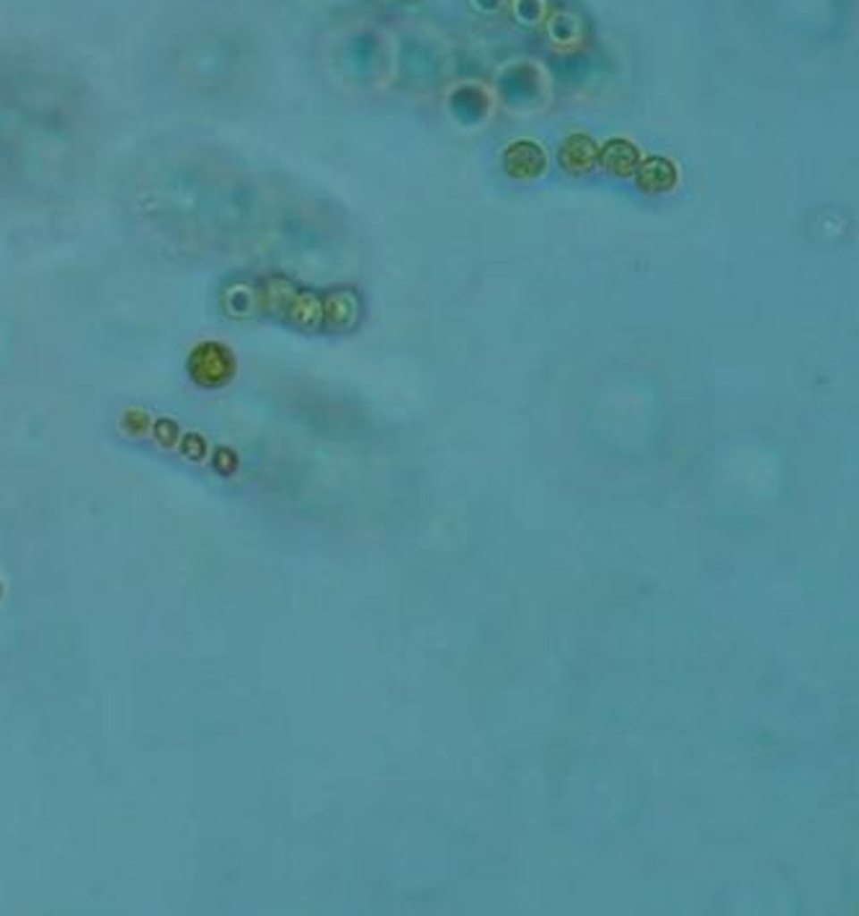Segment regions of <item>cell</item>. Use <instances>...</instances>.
<instances>
[{
	"label": "cell",
	"instance_id": "3957f363",
	"mask_svg": "<svg viewBox=\"0 0 859 916\" xmlns=\"http://www.w3.org/2000/svg\"><path fill=\"white\" fill-rule=\"evenodd\" d=\"M599 160H602L604 171H610L614 176H627L637 165V150L630 142L614 140L610 145H604V150H599Z\"/></svg>",
	"mask_w": 859,
	"mask_h": 916
},
{
	"label": "cell",
	"instance_id": "6da1fadb",
	"mask_svg": "<svg viewBox=\"0 0 859 916\" xmlns=\"http://www.w3.org/2000/svg\"><path fill=\"white\" fill-rule=\"evenodd\" d=\"M503 165L514 179H535L544 171V153L535 142H514L503 153Z\"/></svg>",
	"mask_w": 859,
	"mask_h": 916
},
{
	"label": "cell",
	"instance_id": "7a4b0ae2",
	"mask_svg": "<svg viewBox=\"0 0 859 916\" xmlns=\"http://www.w3.org/2000/svg\"><path fill=\"white\" fill-rule=\"evenodd\" d=\"M599 160V148L586 134H570L560 148V165L568 174H586Z\"/></svg>",
	"mask_w": 859,
	"mask_h": 916
},
{
	"label": "cell",
	"instance_id": "277c9868",
	"mask_svg": "<svg viewBox=\"0 0 859 916\" xmlns=\"http://www.w3.org/2000/svg\"><path fill=\"white\" fill-rule=\"evenodd\" d=\"M637 183L640 189L645 191H666L677 183V171L669 160H661V157H653L648 160L643 168H640V176H637Z\"/></svg>",
	"mask_w": 859,
	"mask_h": 916
}]
</instances>
